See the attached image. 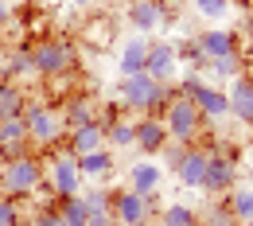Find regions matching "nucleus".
<instances>
[{
	"label": "nucleus",
	"instance_id": "obj_29",
	"mask_svg": "<svg viewBox=\"0 0 253 226\" xmlns=\"http://www.w3.org/2000/svg\"><path fill=\"white\" fill-rule=\"evenodd\" d=\"M82 199H86L90 215H113V191L109 187H90V191H82Z\"/></svg>",
	"mask_w": 253,
	"mask_h": 226
},
{
	"label": "nucleus",
	"instance_id": "obj_8",
	"mask_svg": "<svg viewBox=\"0 0 253 226\" xmlns=\"http://www.w3.org/2000/svg\"><path fill=\"white\" fill-rule=\"evenodd\" d=\"M175 70H179V51H175V43H168V39L148 43L144 74H148V78H156V82H171V78H175Z\"/></svg>",
	"mask_w": 253,
	"mask_h": 226
},
{
	"label": "nucleus",
	"instance_id": "obj_14",
	"mask_svg": "<svg viewBox=\"0 0 253 226\" xmlns=\"http://www.w3.org/2000/svg\"><path fill=\"white\" fill-rule=\"evenodd\" d=\"M226 97H230V113H234L242 125H253V78H246V74L230 78Z\"/></svg>",
	"mask_w": 253,
	"mask_h": 226
},
{
	"label": "nucleus",
	"instance_id": "obj_15",
	"mask_svg": "<svg viewBox=\"0 0 253 226\" xmlns=\"http://www.w3.org/2000/svg\"><path fill=\"white\" fill-rule=\"evenodd\" d=\"M191 101L199 105L203 121H218V117H226V113H230V97H226V90L211 86V82H203V86L191 94Z\"/></svg>",
	"mask_w": 253,
	"mask_h": 226
},
{
	"label": "nucleus",
	"instance_id": "obj_35",
	"mask_svg": "<svg viewBox=\"0 0 253 226\" xmlns=\"http://www.w3.org/2000/svg\"><path fill=\"white\" fill-rule=\"evenodd\" d=\"M203 86V78H199V70H183V78H179V90L175 94H183V97H191L195 90Z\"/></svg>",
	"mask_w": 253,
	"mask_h": 226
},
{
	"label": "nucleus",
	"instance_id": "obj_22",
	"mask_svg": "<svg viewBox=\"0 0 253 226\" xmlns=\"http://www.w3.org/2000/svg\"><path fill=\"white\" fill-rule=\"evenodd\" d=\"M24 90L16 86V82H8V78H0V121H8V117H20L24 113Z\"/></svg>",
	"mask_w": 253,
	"mask_h": 226
},
{
	"label": "nucleus",
	"instance_id": "obj_32",
	"mask_svg": "<svg viewBox=\"0 0 253 226\" xmlns=\"http://www.w3.org/2000/svg\"><path fill=\"white\" fill-rule=\"evenodd\" d=\"M207 226H242V223L234 219V211H230L226 203H214L211 215H207Z\"/></svg>",
	"mask_w": 253,
	"mask_h": 226
},
{
	"label": "nucleus",
	"instance_id": "obj_10",
	"mask_svg": "<svg viewBox=\"0 0 253 226\" xmlns=\"http://www.w3.org/2000/svg\"><path fill=\"white\" fill-rule=\"evenodd\" d=\"M164 0H128V24L136 35H152L164 28Z\"/></svg>",
	"mask_w": 253,
	"mask_h": 226
},
{
	"label": "nucleus",
	"instance_id": "obj_41",
	"mask_svg": "<svg viewBox=\"0 0 253 226\" xmlns=\"http://www.w3.org/2000/svg\"><path fill=\"white\" fill-rule=\"evenodd\" d=\"M246 226H253V223H246Z\"/></svg>",
	"mask_w": 253,
	"mask_h": 226
},
{
	"label": "nucleus",
	"instance_id": "obj_13",
	"mask_svg": "<svg viewBox=\"0 0 253 226\" xmlns=\"http://www.w3.org/2000/svg\"><path fill=\"white\" fill-rule=\"evenodd\" d=\"M105 144V129H101V121H86V125H74L70 136H66V152L70 156H86V152H94Z\"/></svg>",
	"mask_w": 253,
	"mask_h": 226
},
{
	"label": "nucleus",
	"instance_id": "obj_36",
	"mask_svg": "<svg viewBox=\"0 0 253 226\" xmlns=\"http://www.w3.org/2000/svg\"><path fill=\"white\" fill-rule=\"evenodd\" d=\"M86 226H121V223H117L113 215H90V223H86Z\"/></svg>",
	"mask_w": 253,
	"mask_h": 226
},
{
	"label": "nucleus",
	"instance_id": "obj_23",
	"mask_svg": "<svg viewBox=\"0 0 253 226\" xmlns=\"http://www.w3.org/2000/svg\"><path fill=\"white\" fill-rule=\"evenodd\" d=\"M101 129H105V144L109 148H132L136 144V129H132V121H125V117H113Z\"/></svg>",
	"mask_w": 253,
	"mask_h": 226
},
{
	"label": "nucleus",
	"instance_id": "obj_12",
	"mask_svg": "<svg viewBox=\"0 0 253 226\" xmlns=\"http://www.w3.org/2000/svg\"><path fill=\"white\" fill-rule=\"evenodd\" d=\"M0 152H4V160L32 152V133H28V125H24V117L0 121Z\"/></svg>",
	"mask_w": 253,
	"mask_h": 226
},
{
	"label": "nucleus",
	"instance_id": "obj_17",
	"mask_svg": "<svg viewBox=\"0 0 253 226\" xmlns=\"http://www.w3.org/2000/svg\"><path fill=\"white\" fill-rule=\"evenodd\" d=\"M175 176H179V183H183L187 191H203L207 152H203V148H183V160H179V168H175Z\"/></svg>",
	"mask_w": 253,
	"mask_h": 226
},
{
	"label": "nucleus",
	"instance_id": "obj_2",
	"mask_svg": "<svg viewBox=\"0 0 253 226\" xmlns=\"http://www.w3.org/2000/svg\"><path fill=\"white\" fill-rule=\"evenodd\" d=\"M117 97H121V105L136 109V113L164 117V109H168V101L175 97V90H171L168 82L148 78V74H125V78L117 82Z\"/></svg>",
	"mask_w": 253,
	"mask_h": 226
},
{
	"label": "nucleus",
	"instance_id": "obj_24",
	"mask_svg": "<svg viewBox=\"0 0 253 226\" xmlns=\"http://www.w3.org/2000/svg\"><path fill=\"white\" fill-rule=\"evenodd\" d=\"M226 207L234 211V219H238V223H253V187H250V183H234Z\"/></svg>",
	"mask_w": 253,
	"mask_h": 226
},
{
	"label": "nucleus",
	"instance_id": "obj_26",
	"mask_svg": "<svg viewBox=\"0 0 253 226\" xmlns=\"http://www.w3.org/2000/svg\"><path fill=\"white\" fill-rule=\"evenodd\" d=\"M175 51H179V59H183V70H207L211 59H207V51L199 47V39H187L183 47L175 43Z\"/></svg>",
	"mask_w": 253,
	"mask_h": 226
},
{
	"label": "nucleus",
	"instance_id": "obj_25",
	"mask_svg": "<svg viewBox=\"0 0 253 226\" xmlns=\"http://www.w3.org/2000/svg\"><path fill=\"white\" fill-rule=\"evenodd\" d=\"M86 121H94V101H90V94L70 97L66 109H63V125H66V129H74V125H86Z\"/></svg>",
	"mask_w": 253,
	"mask_h": 226
},
{
	"label": "nucleus",
	"instance_id": "obj_19",
	"mask_svg": "<svg viewBox=\"0 0 253 226\" xmlns=\"http://www.w3.org/2000/svg\"><path fill=\"white\" fill-rule=\"evenodd\" d=\"M78 172H82V180H105L109 172H113V148H94V152H86V156H78Z\"/></svg>",
	"mask_w": 253,
	"mask_h": 226
},
{
	"label": "nucleus",
	"instance_id": "obj_31",
	"mask_svg": "<svg viewBox=\"0 0 253 226\" xmlns=\"http://www.w3.org/2000/svg\"><path fill=\"white\" fill-rule=\"evenodd\" d=\"M195 4V12L203 16V20H211V24H218L222 16L230 12V0H191Z\"/></svg>",
	"mask_w": 253,
	"mask_h": 226
},
{
	"label": "nucleus",
	"instance_id": "obj_33",
	"mask_svg": "<svg viewBox=\"0 0 253 226\" xmlns=\"http://www.w3.org/2000/svg\"><path fill=\"white\" fill-rule=\"evenodd\" d=\"M0 226H24V223H20V207H16V199H4V195H0Z\"/></svg>",
	"mask_w": 253,
	"mask_h": 226
},
{
	"label": "nucleus",
	"instance_id": "obj_9",
	"mask_svg": "<svg viewBox=\"0 0 253 226\" xmlns=\"http://www.w3.org/2000/svg\"><path fill=\"white\" fill-rule=\"evenodd\" d=\"M234 183H238V164H234V156H226V152H207V176H203V191L222 195V191H230Z\"/></svg>",
	"mask_w": 253,
	"mask_h": 226
},
{
	"label": "nucleus",
	"instance_id": "obj_16",
	"mask_svg": "<svg viewBox=\"0 0 253 226\" xmlns=\"http://www.w3.org/2000/svg\"><path fill=\"white\" fill-rule=\"evenodd\" d=\"M144 59H148V35L125 39L121 51H117V70H121V78H125V74H144Z\"/></svg>",
	"mask_w": 253,
	"mask_h": 226
},
{
	"label": "nucleus",
	"instance_id": "obj_3",
	"mask_svg": "<svg viewBox=\"0 0 253 226\" xmlns=\"http://www.w3.org/2000/svg\"><path fill=\"white\" fill-rule=\"evenodd\" d=\"M24 125H28V133H32V144H39V148H55L59 140H63V113H55L51 105H43V101H24Z\"/></svg>",
	"mask_w": 253,
	"mask_h": 226
},
{
	"label": "nucleus",
	"instance_id": "obj_1",
	"mask_svg": "<svg viewBox=\"0 0 253 226\" xmlns=\"http://www.w3.org/2000/svg\"><path fill=\"white\" fill-rule=\"evenodd\" d=\"M43 176H47V164L39 152H24V156H12V160L0 164V195L4 199H28L43 187Z\"/></svg>",
	"mask_w": 253,
	"mask_h": 226
},
{
	"label": "nucleus",
	"instance_id": "obj_34",
	"mask_svg": "<svg viewBox=\"0 0 253 226\" xmlns=\"http://www.w3.org/2000/svg\"><path fill=\"white\" fill-rule=\"evenodd\" d=\"M28 226H66V223L59 219V211H55V203H51V207L35 211V215H32V223H28Z\"/></svg>",
	"mask_w": 253,
	"mask_h": 226
},
{
	"label": "nucleus",
	"instance_id": "obj_11",
	"mask_svg": "<svg viewBox=\"0 0 253 226\" xmlns=\"http://www.w3.org/2000/svg\"><path fill=\"white\" fill-rule=\"evenodd\" d=\"M132 129H136V148H140L144 156H160V148L171 140L164 117H152V113H144L140 121H132Z\"/></svg>",
	"mask_w": 253,
	"mask_h": 226
},
{
	"label": "nucleus",
	"instance_id": "obj_7",
	"mask_svg": "<svg viewBox=\"0 0 253 226\" xmlns=\"http://www.w3.org/2000/svg\"><path fill=\"white\" fill-rule=\"evenodd\" d=\"M113 219L121 226H148L156 219V195L140 191H113Z\"/></svg>",
	"mask_w": 253,
	"mask_h": 226
},
{
	"label": "nucleus",
	"instance_id": "obj_40",
	"mask_svg": "<svg viewBox=\"0 0 253 226\" xmlns=\"http://www.w3.org/2000/svg\"><path fill=\"white\" fill-rule=\"evenodd\" d=\"M0 164H4V152H0Z\"/></svg>",
	"mask_w": 253,
	"mask_h": 226
},
{
	"label": "nucleus",
	"instance_id": "obj_5",
	"mask_svg": "<svg viewBox=\"0 0 253 226\" xmlns=\"http://www.w3.org/2000/svg\"><path fill=\"white\" fill-rule=\"evenodd\" d=\"M74 63H78V51H74V43H70V39H43V43H35V47H32L35 74L59 78V74H66Z\"/></svg>",
	"mask_w": 253,
	"mask_h": 226
},
{
	"label": "nucleus",
	"instance_id": "obj_21",
	"mask_svg": "<svg viewBox=\"0 0 253 226\" xmlns=\"http://www.w3.org/2000/svg\"><path fill=\"white\" fill-rule=\"evenodd\" d=\"M195 39H199V47L207 51V59H218V55L238 51V47H234V35L226 32V28H207V32H199Z\"/></svg>",
	"mask_w": 253,
	"mask_h": 226
},
{
	"label": "nucleus",
	"instance_id": "obj_38",
	"mask_svg": "<svg viewBox=\"0 0 253 226\" xmlns=\"http://www.w3.org/2000/svg\"><path fill=\"white\" fill-rule=\"evenodd\" d=\"M246 183H250V187H253V164H250V172H246Z\"/></svg>",
	"mask_w": 253,
	"mask_h": 226
},
{
	"label": "nucleus",
	"instance_id": "obj_20",
	"mask_svg": "<svg viewBox=\"0 0 253 226\" xmlns=\"http://www.w3.org/2000/svg\"><path fill=\"white\" fill-rule=\"evenodd\" d=\"M55 211H59V219H63L66 226H86V223H90V207H86L82 191H78V195H63V199H55Z\"/></svg>",
	"mask_w": 253,
	"mask_h": 226
},
{
	"label": "nucleus",
	"instance_id": "obj_28",
	"mask_svg": "<svg viewBox=\"0 0 253 226\" xmlns=\"http://www.w3.org/2000/svg\"><path fill=\"white\" fill-rule=\"evenodd\" d=\"M35 66H32V47H16L12 55H8V66H4V78L8 82H16L20 74H32Z\"/></svg>",
	"mask_w": 253,
	"mask_h": 226
},
{
	"label": "nucleus",
	"instance_id": "obj_37",
	"mask_svg": "<svg viewBox=\"0 0 253 226\" xmlns=\"http://www.w3.org/2000/svg\"><path fill=\"white\" fill-rule=\"evenodd\" d=\"M8 16H12V4H8V0H0V24H8Z\"/></svg>",
	"mask_w": 253,
	"mask_h": 226
},
{
	"label": "nucleus",
	"instance_id": "obj_39",
	"mask_svg": "<svg viewBox=\"0 0 253 226\" xmlns=\"http://www.w3.org/2000/svg\"><path fill=\"white\" fill-rule=\"evenodd\" d=\"M70 4H78V8H86V4H90V0H70Z\"/></svg>",
	"mask_w": 253,
	"mask_h": 226
},
{
	"label": "nucleus",
	"instance_id": "obj_18",
	"mask_svg": "<svg viewBox=\"0 0 253 226\" xmlns=\"http://www.w3.org/2000/svg\"><path fill=\"white\" fill-rule=\"evenodd\" d=\"M160 180H164V168L152 160H140L128 168V191H140V195H156L160 191Z\"/></svg>",
	"mask_w": 253,
	"mask_h": 226
},
{
	"label": "nucleus",
	"instance_id": "obj_6",
	"mask_svg": "<svg viewBox=\"0 0 253 226\" xmlns=\"http://www.w3.org/2000/svg\"><path fill=\"white\" fill-rule=\"evenodd\" d=\"M82 172H78V156H70V152H55L51 160H47V180H43V187H51L55 199H63V195H78L82 191Z\"/></svg>",
	"mask_w": 253,
	"mask_h": 226
},
{
	"label": "nucleus",
	"instance_id": "obj_4",
	"mask_svg": "<svg viewBox=\"0 0 253 226\" xmlns=\"http://www.w3.org/2000/svg\"><path fill=\"white\" fill-rule=\"evenodd\" d=\"M164 125H168V136L175 144H191L199 136V129H203V113H199V105L191 97L175 94L168 101V109H164Z\"/></svg>",
	"mask_w": 253,
	"mask_h": 226
},
{
	"label": "nucleus",
	"instance_id": "obj_30",
	"mask_svg": "<svg viewBox=\"0 0 253 226\" xmlns=\"http://www.w3.org/2000/svg\"><path fill=\"white\" fill-rule=\"evenodd\" d=\"M207 70H214V78H238V74H242V55H238V51L218 55V59H211Z\"/></svg>",
	"mask_w": 253,
	"mask_h": 226
},
{
	"label": "nucleus",
	"instance_id": "obj_27",
	"mask_svg": "<svg viewBox=\"0 0 253 226\" xmlns=\"http://www.w3.org/2000/svg\"><path fill=\"white\" fill-rule=\"evenodd\" d=\"M160 226H199V215L191 211L187 203H171V207H164Z\"/></svg>",
	"mask_w": 253,
	"mask_h": 226
}]
</instances>
